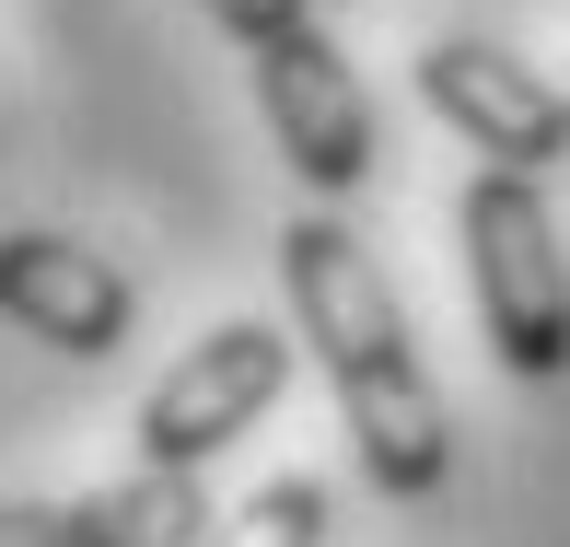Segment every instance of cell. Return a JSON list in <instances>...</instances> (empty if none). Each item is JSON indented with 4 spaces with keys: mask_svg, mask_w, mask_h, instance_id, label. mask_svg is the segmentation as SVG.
I'll return each instance as SVG.
<instances>
[{
    "mask_svg": "<svg viewBox=\"0 0 570 547\" xmlns=\"http://www.w3.org/2000/svg\"><path fill=\"white\" fill-rule=\"evenodd\" d=\"M279 292H292V326L315 350V373L338 384V420H350V455L384 501H431L454 478V420L420 373V338H407L396 292H384L373 245L315 211V222H279Z\"/></svg>",
    "mask_w": 570,
    "mask_h": 547,
    "instance_id": "1",
    "label": "cell"
},
{
    "mask_svg": "<svg viewBox=\"0 0 570 547\" xmlns=\"http://www.w3.org/2000/svg\"><path fill=\"white\" fill-rule=\"evenodd\" d=\"M465 292H478V326L501 350V373L559 384L570 373V256L548 222V187L535 175H465Z\"/></svg>",
    "mask_w": 570,
    "mask_h": 547,
    "instance_id": "2",
    "label": "cell"
},
{
    "mask_svg": "<svg viewBox=\"0 0 570 547\" xmlns=\"http://www.w3.org/2000/svg\"><path fill=\"white\" fill-rule=\"evenodd\" d=\"M279 384H292V338L279 326H210L187 361H175L164 384L140 397V466H175V478H198V466L222 455V442H245L256 420L279 408Z\"/></svg>",
    "mask_w": 570,
    "mask_h": 547,
    "instance_id": "3",
    "label": "cell"
},
{
    "mask_svg": "<svg viewBox=\"0 0 570 547\" xmlns=\"http://www.w3.org/2000/svg\"><path fill=\"white\" fill-rule=\"evenodd\" d=\"M420 94H431V117L454 140H478L489 175H535V164L570 152V94L548 70H524L512 47H489V36H431L420 47Z\"/></svg>",
    "mask_w": 570,
    "mask_h": 547,
    "instance_id": "4",
    "label": "cell"
},
{
    "mask_svg": "<svg viewBox=\"0 0 570 547\" xmlns=\"http://www.w3.org/2000/svg\"><path fill=\"white\" fill-rule=\"evenodd\" d=\"M256 106H268V140L292 152V175L315 198H361L373 187V106H361V82H350V59H338L326 23L256 47Z\"/></svg>",
    "mask_w": 570,
    "mask_h": 547,
    "instance_id": "5",
    "label": "cell"
},
{
    "mask_svg": "<svg viewBox=\"0 0 570 547\" xmlns=\"http://www.w3.org/2000/svg\"><path fill=\"white\" fill-rule=\"evenodd\" d=\"M0 315L36 326L47 350H70V361H117L140 292H128L94 245H70V233H0Z\"/></svg>",
    "mask_w": 570,
    "mask_h": 547,
    "instance_id": "6",
    "label": "cell"
},
{
    "mask_svg": "<svg viewBox=\"0 0 570 547\" xmlns=\"http://www.w3.org/2000/svg\"><path fill=\"white\" fill-rule=\"evenodd\" d=\"M210 536H222L210 478H175V466H140L82 501H0V547H210Z\"/></svg>",
    "mask_w": 570,
    "mask_h": 547,
    "instance_id": "7",
    "label": "cell"
},
{
    "mask_svg": "<svg viewBox=\"0 0 570 547\" xmlns=\"http://www.w3.org/2000/svg\"><path fill=\"white\" fill-rule=\"evenodd\" d=\"M210 547H326V489L315 478H268L245 512H222Z\"/></svg>",
    "mask_w": 570,
    "mask_h": 547,
    "instance_id": "8",
    "label": "cell"
},
{
    "mask_svg": "<svg viewBox=\"0 0 570 547\" xmlns=\"http://www.w3.org/2000/svg\"><path fill=\"white\" fill-rule=\"evenodd\" d=\"M198 12H210L222 36L245 47V59H256V47H279V36H303V23H315V0H198Z\"/></svg>",
    "mask_w": 570,
    "mask_h": 547,
    "instance_id": "9",
    "label": "cell"
}]
</instances>
